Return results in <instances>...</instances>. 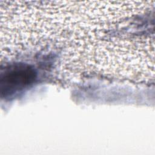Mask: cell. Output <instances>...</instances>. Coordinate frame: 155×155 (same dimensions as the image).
Instances as JSON below:
<instances>
[{
  "instance_id": "6da1fadb",
  "label": "cell",
  "mask_w": 155,
  "mask_h": 155,
  "mask_svg": "<svg viewBox=\"0 0 155 155\" xmlns=\"http://www.w3.org/2000/svg\"><path fill=\"white\" fill-rule=\"evenodd\" d=\"M35 78L36 72L29 65L17 64L12 65L1 75V92L5 95L13 93L33 83Z\"/></svg>"
}]
</instances>
